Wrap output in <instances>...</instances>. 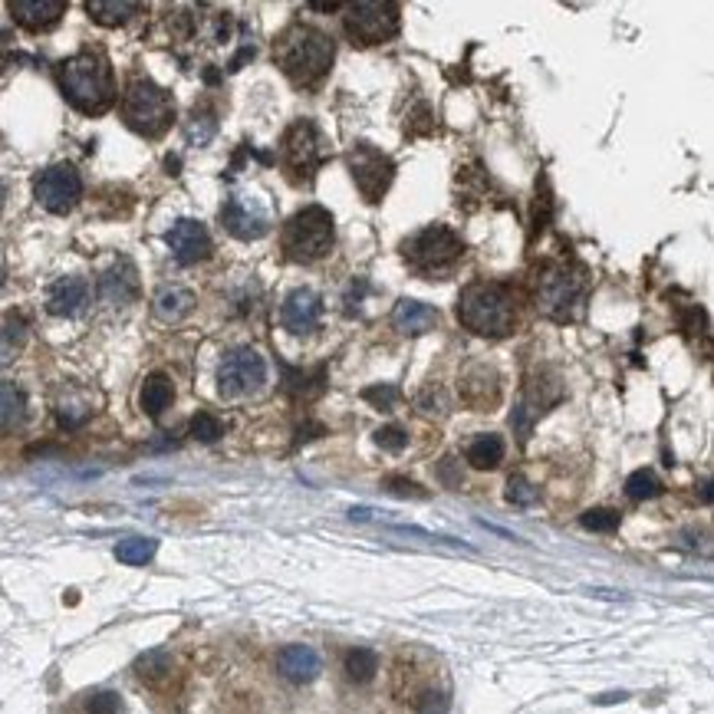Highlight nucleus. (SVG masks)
<instances>
[{"label":"nucleus","mask_w":714,"mask_h":714,"mask_svg":"<svg viewBox=\"0 0 714 714\" xmlns=\"http://www.w3.org/2000/svg\"><path fill=\"white\" fill-rule=\"evenodd\" d=\"M366 399L376 408H392L395 399H399V392H395L392 385H376V389H366Z\"/></svg>","instance_id":"nucleus-36"},{"label":"nucleus","mask_w":714,"mask_h":714,"mask_svg":"<svg viewBox=\"0 0 714 714\" xmlns=\"http://www.w3.org/2000/svg\"><path fill=\"white\" fill-rule=\"evenodd\" d=\"M659 494H662V481L655 471H636L626 481V497H632V501H652V497Z\"/></svg>","instance_id":"nucleus-29"},{"label":"nucleus","mask_w":714,"mask_h":714,"mask_svg":"<svg viewBox=\"0 0 714 714\" xmlns=\"http://www.w3.org/2000/svg\"><path fill=\"white\" fill-rule=\"evenodd\" d=\"M385 487L395 494H412V497H425L422 487H415V484H399V478H392V481H385Z\"/></svg>","instance_id":"nucleus-39"},{"label":"nucleus","mask_w":714,"mask_h":714,"mask_svg":"<svg viewBox=\"0 0 714 714\" xmlns=\"http://www.w3.org/2000/svg\"><path fill=\"white\" fill-rule=\"evenodd\" d=\"M451 695L441 688H428L422 698H418V714H448Z\"/></svg>","instance_id":"nucleus-33"},{"label":"nucleus","mask_w":714,"mask_h":714,"mask_svg":"<svg viewBox=\"0 0 714 714\" xmlns=\"http://www.w3.org/2000/svg\"><path fill=\"white\" fill-rule=\"evenodd\" d=\"M165 241H168V251L175 254V260H178L181 267L201 264V260L211 254V237H208V228H204L201 221H191V218L175 221Z\"/></svg>","instance_id":"nucleus-13"},{"label":"nucleus","mask_w":714,"mask_h":714,"mask_svg":"<svg viewBox=\"0 0 714 714\" xmlns=\"http://www.w3.org/2000/svg\"><path fill=\"white\" fill-rule=\"evenodd\" d=\"M99 297L112 306H126L139 297V274L129 260H116L109 270H102L99 277Z\"/></svg>","instance_id":"nucleus-15"},{"label":"nucleus","mask_w":714,"mask_h":714,"mask_svg":"<svg viewBox=\"0 0 714 714\" xmlns=\"http://www.w3.org/2000/svg\"><path fill=\"white\" fill-rule=\"evenodd\" d=\"M619 510H612V507H593V510H586V514L580 517V527L586 530H593V534H612V530L619 527Z\"/></svg>","instance_id":"nucleus-30"},{"label":"nucleus","mask_w":714,"mask_h":714,"mask_svg":"<svg viewBox=\"0 0 714 714\" xmlns=\"http://www.w3.org/2000/svg\"><path fill=\"white\" fill-rule=\"evenodd\" d=\"M175 399V385L162 372H152L149 379L142 382V392H139V402H142V412L158 418L162 412H168V405Z\"/></svg>","instance_id":"nucleus-22"},{"label":"nucleus","mask_w":714,"mask_h":714,"mask_svg":"<svg viewBox=\"0 0 714 714\" xmlns=\"http://www.w3.org/2000/svg\"><path fill=\"white\" fill-rule=\"evenodd\" d=\"M343 668H346V678L356 685H369L372 678L379 672V655L372 649H349L346 659H343Z\"/></svg>","instance_id":"nucleus-26"},{"label":"nucleus","mask_w":714,"mask_h":714,"mask_svg":"<svg viewBox=\"0 0 714 714\" xmlns=\"http://www.w3.org/2000/svg\"><path fill=\"white\" fill-rule=\"evenodd\" d=\"M191 435H195L201 445H214V441L224 435V428H221V422L214 415L198 412L195 418H191Z\"/></svg>","instance_id":"nucleus-32"},{"label":"nucleus","mask_w":714,"mask_h":714,"mask_svg":"<svg viewBox=\"0 0 714 714\" xmlns=\"http://www.w3.org/2000/svg\"><path fill=\"white\" fill-rule=\"evenodd\" d=\"M211 135H214V119H195L191 122V129H188V142L204 145Z\"/></svg>","instance_id":"nucleus-37"},{"label":"nucleus","mask_w":714,"mask_h":714,"mask_svg":"<svg viewBox=\"0 0 714 714\" xmlns=\"http://www.w3.org/2000/svg\"><path fill=\"white\" fill-rule=\"evenodd\" d=\"M0 290H4V270H0Z\"/></svg>","instance_id":"nucleus-40"},{"label":"nucleus","mask_w":714,"mask_h":714,"mask_svg":"<svg viewBox=\"0 0 714 714\" xmlns=\"http://www.w3.org/2000/svg\"><path fill=\"white\" fill-rule=\"evenodd\" d=\"M267 382V362L257 349H231L218 366V389L224 399H244Z\"/></svg>","instance_id":"nucleus-7"},{"label":"nucleus","mask_w":714,"mask_h":714,"mask_svg":"<svg viewBox=\"0 0 714 714\" xmlns=\"http://www.w3.org/2000/svg\"><path fill=\"white\" fill-rule=\"evenodd\" d=\"M89 303V283L83 277H60L50 287V297H47V310L53 316H79L86 310Z\"/></svg>","instance_id":"nucleus-17"},{"label":"nucleus","mask_w":714,"mask_h":714,"mask_svg":"<svg viewBox=\"0 0 714 714\" xmlns=\"http://www.w3.org/2000/svg\"><path fill=\"white\" fill-rule=\"evenodd\" d=\"M14 353H17L14 339H10V333L0 330V366H7V362L14 359Z\"/></svg>","instance_id":"nucleus-38"},{"label":"nucleus","mask_w":714,"mask_h":714,"mask_svg":"<svg viewBox=\"0 0 714 714\" xmlns=\"http://www.w3.org/2000/svg\"><path fill=\"white\" fill-rule=\"evenodd\" d=\"M333 247V218L323 208H303L283 228V251L297 264H313L330 254Z\"/></svg>","instance_id":"nucleus-4"},{"label":"nucleus","mask_w":714,"mask_h":714,"mask_svg":"<svg viewBox=\"0 0 714 714\" xmlns=\"http://www.w3.org/2000/svg\"><path fill=\"white\" fill-rule=\"evenodd\" d=\"M83 708H86V714H122V698H119V691L99 688L86 698Z\"/></svg>","instance_id":"nucleus-31"},{"label":"nucleus","mask_w":714,"mask_h":714,"mask_svg":"<svg viewBox=\"0 0 714 714\" xmlns=\"http://www.w3.org/2000/svg\"><path fill=\"white\" fill-rule=\"evenodd\" d=\"M56 79H60V89L66 102L73 109L86 112V116H102L112 99H116V83H112V66L102 53H76L70 60L60 63L56 70Z\"/></svg>","instance_id":"nucleus-1"},{"label":"nucleus","mask_w":714,"mask_h":714,"mask_svg":"<svg viewBox=\"0 0 714 714\" xmlns=\"http://www.w3.org/2000/svg\"><path fill=\"white\" fill-rule=\"evenodd\" d=\"M66 0H10V14L20 27L27 30H47L63 17Z\"/></svg>","instance_id":"nucleus-19"},{"label":"nucleus","mask_w":714,"mask_h":714,"mask_svg":"<svg viewBox=\"0 0 714 714\" xmlns=\"http://www.w3.org/2000/svg\"><path fill=\"white\" fill-rule=\"evenodd\" d=\"M33 198L50 214H66L83 198V178L73 165H50L33 181Z\"/></svg>","instance_id":"nucleus-9"},{"label":"nucleus","mask_w":714,"mask_h":714,"mask_svg":"<svg viewBox=\"0 0 714 714\" xmlns=\"http://www.w3.org/2000/svg\"><path fill=\"white\" fill-rule=\"evenodd\" d=\"M333 56H336L333 40L313 27L287 30L277 47V60L283 66V73H287L293 83H306V86L320 83L326 70L333 66Z\"/></svg>","instance_id":"nucleus-2"},{"label":"nucleus","mask_w":714,"mask_h":714,"mask_svg":"<svg viewBox=\"0 0 714 714\" xmlns=\"http://www.w3.org/2000/svg\"><path fill=\"white\" fill-rule=\"evenodd\" d=\"M283 152H287V162L297 175H313L316 168L326 162V142L320 129L313 126V122H297L290 132H287V145H283Z\"/></svg>","instance_id":"nucleus-11"},{"label":"nucleus","mask_w":714,"mask_h":714,"mask_svg":"<svg viewBox=\"0 0 714 714\" xmlns=\"http://www.w3.org/2000/svg\"><path fill=\"white\" fill-rule=\"evenodd\" d=\"M507 497H510L514 504L527 507V504L537 501V487H530V484L517 474V478H510V484H507Z\"/></svg>","instance_id":"nucleus-35"},{"label":"nucleus","mask_w":714,"mask_h":714,"mask_svg":"<svg viewBox=\"0 0 714 714\" xmlns=\"http://www.w3.org/2000/svg\"><path fill=\"white\" fill-rule=\"evenodd\" d=\"M122 112H126V122L142 135H162L175 119L172 96L165 89H158L152 79H135L122 102Z\"/></svg>","instance_id":"nucleus-5"},{"label":"nucleus","mask_w":714,"mask_h":714,"mask_svg":"<svg viewBox=\"0 0 714 714\" xmlns=\"http://www.w3.org/2000/svg\"><path fill=\"white\" fill-rule=\"evenodd\" d=\"M402 251L408 257V264L415 270H422V274H448V270L461 260L464 244L455 231H448L438 224V228L418 231L412 241H405Z\"/></svg>","instance_id":"nucleus-6"},{"label":"nucleus","mask_w":714,"mask_h":714,"mask_svg":"<svg viewBox=\"0 0 714 714\" xmlns=\"http://www.w3.org/2000/svg\"><path fill=\"white\" fill-rule=\"evenodd\" d=\"M277 668H280V675L287 678V682L306 685V682H313V678L320 675L323 662L310 645H287V649H280V655H277Z\"/></svg>","instance_id":"nucleus-18"},{"label":"nucleus","mask_w":714,"mask_h":714,"mask_svg":"<svg viewBox=\"0 0 714 714\" xmlns=\"http://www.w3.org/2000/svg\"><path fill=\"white\" fill-rule=\"evenodd\" d=\"M468 461H471V468H478V471H494L497 464L504 461V441L501 435H478L468 445Z\"/></svg>","instance_id":"nucleus-25"},{"label":"nucleus","mask_w":714,"mask_h":714,"mask_svg":"<svg viewBox=\"0 0 714 714\" xmlns=\"http://www.w3.org/2000/svg\"><path fill=\"white\" fill-rule=\"evenodd\" d=\"M392 323L399 326V333L405 336H422L438 323V310L418 300H399L392 310Z\"/></svg>","instance_id":"nucleus-21"},{"label":"nucleus","mask_w":714,"mask_h":714,"mask_svg":"<svg viewBox=\"0 0 714 714\" xmlns=\"http://www.w3.org/2000/svg\"><path fill=\"white\" fill-rule=\"evenodd\" d=\"M27 422V395L14 382H0V428H20Z\"/></svg>","instance_id":"nucleus-24"},{"label":"nucleus","mask_w":714,"mask_h":714,"mask_svg":"<svg viewBox=\"0 0 714 714\" xmlns=\"http://www.w3.org/2000/svg\"><path fill=\"white\" fill-rule=\"evenodd\" d=\"M135 672H139L142 682L162 685L168 675H172V659L165 652H145L139 662H135Z\"/></svg>","instance_id":"nucleus-28"},{"label":"nucleus","mask_w":714,"mask_h":714,"mask_svg":"<svg viewBox=\"0 0 714 714\" xmlns=\"http://www.w3.org/2000/svg\"><path fill=\"white\" fill-rule=\"evenodd\" d=\"M152 306L162 323H178V320H185L191 313V306H195V293L188 287H181V283H162V287L155 290Z\"/></svg>","instance_id":"nucleus-20"},{"label":"nucleus","mask_w":714,"mask_h":714,"mask_svg":"<svg viewBox=\"0 0 714 714\" xmlns=\"http://www.w3.org/2000/svg\"><path fill=\"white\" fill-rule=\"evenodd\" d=\"M142 0H86L89 17L102 27H119L129 24V20L139 14Z\"/></svg>","instance_id":"nucleus-23"},{"label":"nucleus","mask_w":714,"mask_h":714,"mask_svg":"<svg viewBox=\"0 0 714 714\" xmlns=\"http://www.w3.org/2000/svg\"><path fill=\"white\" fill-rule=\"evenodd\" d=\"M580 293H583V287L573 274H566V270H550L540 283L537 300L547 316H553V320H566V316H573V306L580 303Z\"/></svg>","instance_id":"nucleus-12"},{"label":"nucleus","mask_w":714,"mask_h":714,"mask_svg":"<svg viewBox=\"0 0 714 714\" xmlns=\"http://www.w3.org/2000/svg\"><path fill=\"white\" fill-rule=\"evenodd\" d=\"M349 168H353L356 185L369 201H379L395 175L389 158H385L379 149H372V145H356V149L349 152Z\"/></svg>","instance_id":"nucleus-10"},{"label":"nucleus","mask_w":714,"mask_h":714,"mask_svg":"<svg viewBox=\"0 0 714 714\" xmlns=\"http://www.w3.org/2000/svg\"><path fill=\"white\" fill-rule=\"evenodd\" d=\"M0 198H4V188H0Z\"/></svg>","instance_id":"nucleus-41"},{"label":"nucleus","mask_w":714,"mask_h":714,"mask_svg":"<svg viewBox=\"0 0 714 714\" xmlns=\"http://www.w3.org/2000/svg\"><path fill=\"white\" fill-rule=\"evenodd\" d=\"M155 550H158L155 540H149V537H129V540H122L119 547H116V560H122L126 566H145V563H152Z\"/></svg>","instance_id":"nucleus-27"},{"label":"nucleus","mask_w":714,"mask_h":714,"mask_svg":"<svg viewBox=\"0 0 714 714\" xmlns=\"http://www.w3.org/2000/svg\"><path fill=\"white\" fill-rule=\"evenodd\" d=\"M458 320L471 333L501 339L514 330V300H510V293L501 283H471L461 293Z\"/></svg>","instance_id":"nucleus-3"},{"label":"nucleus","mask_w":714,"mask_h":714,"mask_svg":"<svg viewBox=\"0 0 714 714\" xmlns=\"http://www.w3.org/2000/svg\"><path fill=\"white\" fill-rule=\"evenodd\" d=\"M376 445L385 448V451H402L408 445V435H405V428L399 425H385L376 432Z\"/></svg>","instance_id":"nucleus-34"},{"label":"nucleus","mask_w":714,"mask_h":714,"mask_svg":"<svg viewBox=\"0 0 714 714\" xmlns=\"http://www.w3.org/2000/svg\"><path fill=\"white\" fill-rule=\"evenodd\" d=\"M320 313H323V300L316 290H293L287 300H283L280 310V323L287 326L293 336H306L320 326Z\"/></svg>","instance_id":"nucleus-14"},{"label":"nucleus","mask_w":714,"mask_h":714,"mask_svg":"<svg viewBox=\"0 0 714 714\" xmlns=\"http://www.w3.org/2000/svg\"><path fill=\"white\" fill-rule=\"evenodd\" d=\"M221 224L241 241H254V237L267 234V214L257 204H247L241 198H231L221 211Z\"/></svg>","instance_id":"nucleus-16"},{"label":"nucleus","mask_w":714,"mask_h":714,"mask_svg":"<svg viewBox=\"0 0 714 714\" xmlns=\"http://www.w3.org/2000/svg\"><path fill=\"white\" fill-rule=\"evenodd\" d=\"M346 27L362 43H382L399 30L395 0H346Z\"/></svg>","instance_id":"nucleus-8"}]
</instances>
